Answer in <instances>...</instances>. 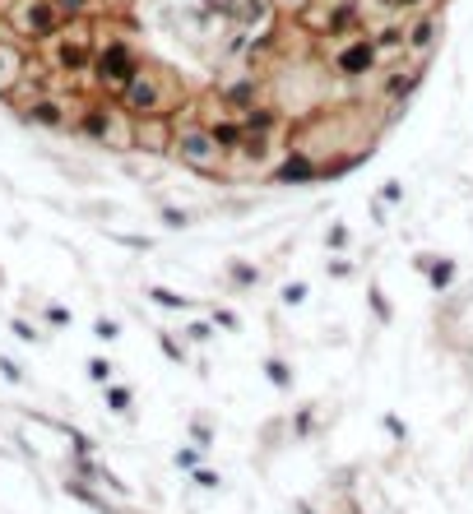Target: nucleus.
<instances>
[{
    "instance_id": "f257e3e1",
    "label": "nucleus",
    "mask_w": 473,
    "mask_h": 514,
    "mask_svg": "<svg viewBox=\"0 0 473 514\" xmlns=\"http://www.w3.org/2000/svg\"><path fill=\"white\" fill-rule=\"evenodd\" d=\"M181 98H186V93L177 89V79H172L163 65H149V61H144V70L130 79V84L116 93L121 111L135 116V121H140V116H177L172 107H177Z\"/></svg>"
},
{
    "instance_id": "f03ea898",
    "label": "nucleus",
    "mask_w": 473,
    "mask_h": 514,
    "mask_svg": "<svg viewBox=\"0 0 473 514\" xmlns=\"http://www.w3.org/2000/svg\"><path fill=\"white\" fill-rule=\"evenodd\" d=\"M93 56H98V33H93V14L89 19H70L56 37L43 43V65L65 74V79H79L93 70Z\"/></svg>"
},
{
    "instance_id": "7ed1b4c3",
    "label": "nucleus",
    "mask_w": 473,
    "mask_h": 514,
    "mask_svg": "<svg viewBox=\"0 0 473 514\" xmlns=\"http://www.w3.org/2000/svg\"><path fill=\"white\" fill-rule=\"evenodd\" d=\"M70 135L102 144V148H135V116H126L116 98H98V102H84L74 111Z\"/></svg>"
},
{
    "instance_id": "20e7f679",
    "label": "nucleus",
    "mask_w": 473,
    "mask_h": 514,
    "mask_svg": "<svg viewBox=\"0 0 473 514\" xmlns=\"http://www.w3.org/2000/svg\"><path fill=\"white\" fill-rule=\"evenodd\" d=\"M172 157L195 176H223V163H227V153L218 148V139L209 135V126L200 121V116H177Z\"/></svg>"
},
{
    "instance_id": "39448f33",
    "label": "nucleus",
    "mask_w": 473,
    "mask_h": 514,
    "mask_svg": "<svg viewBox=\"0 0 473 514\" xmlns=\"http://www.w3.org/2000/svg\"><path fill=\"white\" fill-rule=\"evenodd\" d=\"M297 24L321 43H343V37L367 33V5L362 0H315L306 14H297Z\"/></svg>"
},
{
    "instance_id": "423d86ee",
    "label": "nucleus",
    "mask_w": 473,
    "mask_h": 514,
    "mask_svg": "<svg viewBox=\"0 0 473 514\" xmlns=\"http://www.w3.org/2000/svg\"><path fill=\"white\" fill-rule=\"evenodd\" d=\"M140 70H144V56H140V47L130 43V37H107V43H98L89 79H93V89L102 98H116Z\"/></svg>"
},
{
    "instance_id": "0eeeda50",
    "label": "nucleus",
    "mask_w": 473,
    "mask_h": 514,
    "mask_svg": "<svg viewBox=\"0 0 473 514\" xmlns=\"http://www.w3.org/2000/svg\"><path fill=\"white\" fill-rule=\"evenodd\" d=\"M5 24L14 28V37H24V43H47V37H56L70 19L61 14L56 0H5Z\"/></svg>"
},
{
    "instance_id": "6e6552de",
    "label": "nucleus",
    "mask_w": 473,
    "mask_h": 514,
    "mask_svg": "<svg viewBox=\"0 0 473 514\" xmlns=\"http://www.w3.org/2000/svg\"><path fill=\"white\" fill-rule=\"evenodd\" d=\"M381 47L372 43V28L358 33V37H343V43H334L330 52V70L343 79V84H362V79L381 74Z\"/></svg>"
},
{
    "instance_id": "1a4fd4ad",
    "label": "nucleus",
    "mask_w": 473,
    "mask_h": 514,
    "mask_svg": "<svg viewBox=\"0 0 473 514\" xmlns=\"http://www.w3.org/2000/svg\"><path fill=\"white\" fill-rule=\"evenodd\" d=\"M19 116H24V126H33V130H52V135H65V130H74V107L61 98V93H33L24 107H19Z\"/></svg>"
},
{
    "instance_id": "9d476101",
    "label": "nucleus",
    "mask_w": 473,
    "mask_h": 514,
    "mask_svg": "<svg viewBox=\"0 0 473 514\" xmlns=\"http://www.w3.org/2000/svg\"><path fill=\"white\" fill-rule=\"evenodd\" d=\"M422 74H427V61H413V56L385 65V70H381V89H376V98H381L385 107H390V102H413V93H418V84H422Z\"/></svg>"
},
{
    "instance_id": "9b49d317",
    "label": "nucleus",
    "mask_w": 473,
    "mask_h": 514,
    "mask_svg": "<svg viewBox=\"0 0 473 514\" xmlns=\"http://www.w3.org/2000/svg\"><path fill=\"white\" fill-rule=\"evenodd\" d=\"M441 37H446L441 5H431V10H418V14H409V56H413V61H427L431 52L441 47Z\"/></svg>"
},
{
    "instance_id": "f8f14e48",
    "label": "nucleus",
    "mask_w": 473,
    "mask_h": 514,
    "mask_svg": "<svg viewBox=\"0 0 473 514\" xmlns=\"http://www.w3.org/2000/svg\"><path fill=\"white\" fill-rule=\"evenodd\" d=\"M311 181H321V157L311 148H288L279 167L269 172V186H311Z\"/></svg>"
},
{
    "instance_id": "ddd939ff",
    "label": "nucleus",
    "mask_w": 473,
    "mask_h": 514,
    "mask_svg": "<svg viewBox=\"0 0 473 514\" xmlns=\"http://www.w3.org/2000/svg\"><path fill=\"white\" fill-rule=\"evenodd\" d=\"M172 139H177V116H140L135 121V148L140 153L172 157Z\"/></svg>"
},
{
    "instance_id": "4468645a",
    "label": "nucleus",
    "mask_w": 473,
    "mask_h": 514,
    "mask_svg": "<svg viewBox=\"0 0 473 514\" xmlns=\"http://www.w3.org/2000/svg\"><path fill=\"white\" fill-rule=\"evenodd\" d=\"M214 98H218L227 111H236V116H246L251 107L269 102V98H265V79H260V74H236V79H227V84H218Z\"/></svg>"
},
{
    "instance_id": "2eb2a0df",
    "label": "nucleus",
    "mask_w": 473,
    "mask_h": 514,
    "mask_svg": "<svg viewBox=\"0 0 473 514\" xmlns=\"http://www.w3.org/2000/svg\"><path fill=\"white\" fill-rule=\"evenodd\" d=\"M372 43L381 47V61L394 65V61H404L409 56V14H385L376 28H372ZM381 65V70H385Z\"/></svg>"
},
{
    "instance_id": "dca6fc26",
    "label": "nucleus",
    "mask_w": 473,
    "mask_h": 514,
    "mask_svg": "<svg viewBox=\"0 0 473 514\" xmlns=\"http://www.w3.org/2000/svg\"><path fill=\"white\" fill-rule=\"evenodd\" d=\"M28 52L14 43V37H0V98H14L19 93V84H24V79H28Z\"/></svg>"
},
{
    "instance_id": "f3484780",
    "label": "nucleus",
    "mask_w": 473,
    "mask_h": 514,
    "mask_svg": "<svg viewBox=\"0 0 473 514\" xmlns=\"http://www.w3.org/2000/svg\"><path fill=\"white\" fill-rule=\"evenodd\" d=\"M61 491L74 500V505H84V509H93V514H126L116 500H107L102 491H98V482H89V478H79V472H65V482H61Z\"/></svg>"
},
{
    "instance_id": "a211bd4d",
    "label": "nucleus",
    "mask_w": 473,
    "mask_h": 514,
    "mask_svg": "<svg viewBox=\"0 0 473 514\" xmlns=\"http://www.w3.org/2000/svg\"><path fill=\"white\" fill-rule=\"evenodd\" d=\"M321 431H325V422H321V404L315 399H306L288 413V445H306V441L321 436Z\"/></svg>"
},
{
    "instance_id": "6ab92c4d",
    "label": "nucleus",
    "mask_w": 473,
    "mask_h": 514,
    "mask_svg": "<svg viewBox=\"0 0 473 514\" xmlns=\"http://www.w3.org/2000/svg\"><path fill=\"white\" fill-rule=\"evenodd\" d=\"M70 472H79V478H89V482H98V487H107L111 496H130V487L116 478V472L107 468V463H98L93 454H74L70 450Z\"/></svg>"
},
{
    "instance_id": "aec40b11",
    "label": "nucleus",
    "mask_w": 473,
    "mask_h": 514,
    "mask_svg": "<svg viewBox=\"0 0 473 514\" xmlns=\"http://www.w3.org/2000/svg\"><path fill=\"white\" fill-rule=\"evenodd\" d=\"M260 283H265V269H260L256 260L232 255V260L223 264V288H227V292H256Z\"/></svg>"
},
{
    "instance_id": "412c9836",
    "label": "nucleus",
    "mask_w": 473,
    "mask_h": 514,
    "mask_svg": "<svg viewBox=\"0 0 473 514\" xmlns=\"http://www.w3.org/2000/svg\"><path fill=\"white\" fill-rule=\"evenodd\" d=\"M242 126H246V135H279L284 130V111L274 107V102H260V107H251L246 116H242Z\"/></svg>"
},
{
    "instance_id": "4be33fe9",
    "label": "nucleus",
    "mask_w": 473,
    "mask_h": 514,
    "mask_svg": "<svg viewBox=\"0 0 473 514\" xmlns=\"http://www.w3.org/2000/svg\"><path fill=\"white\" fill-rule=\"evenodd\" d=\"M422 279H427V288L437 292V297H446V292L459 283V260H455V255H437V260L427 264Z\"/></svg>"
},
{
    "instance_id": "5701e85b",
    "label": "nucleus",
    "mask_w": 473,
    "mask_h": 514,
    "mask_svg": "<svg viewBox=\"0 0 473 514\" xmlns=\"http://www.w3.org/2000/svg\"><path fill=\"white\" fill-rule=\"evenodd\" d=\"M260 376L279 389V394H288L293 385H297V371H293V362L288 357H279V352H265L260 357Z\"/></svg>"
},
{
    "instance_id": "b1692460",
    "label": "nucleus",
    "mask_w": 473,
    "mask_h": 514,
    "mask_svg": "<svg viewBox=\"0 0 473 514\" xmlns=\"http://www.w3.org/2000/svg\"><path fill=\"white\" fill-rule=\"evenodd\" d=\"M144 297L153 306H163V310H200V301H195L190 292H177V288H163V283H149Z\"/></svg>"
},
{
    "instance_id": "393cba45",
    "label": "nucleus",
    "mask_w": 473,
    "mask_h": 514,
    "mask_svg": "<svg viewBox=\"0 0 473 514\" xmlns=\"http://www.w3.org/2000/svg\"><path fill=\"white\" fill-rule=\"evenodd\" d=\"M236 5H242V0H200V5L190 10V19L195 24H236Z\"/></svg>"
},
{
    "instance_id": "a878e982",
    "label": "nucleus",
    "mask_w": 473,
    "mask_h": 514,
    "mask_svg": "<svg viewBox=\"0 0 473 514\" xmlns=\"http://www.w3.org/2000/svg\"><path fill=\"white\" fill-rule=\"evenodd\" d=\"M102 404H107V413H116V417H130V413H135V385H121V380L102 385Z\"/></svg>"
},
{
    "instance_id": "bb28decb",
    "label": "nucleus",
    "mask_w": 473,
    "mask_h": 514,
    "mask_svg": "<svg viewBox=\"0 0 473 514\" xmlns=\"http://www.w3.org/2000/svg\"><path fill=\"white\" fill-rule=\"evenodd\" d=\"M367 157H372V144H367V148H358V153L325 157V163H321V181H339V176H348V172L358 167V163H367Z\"/></svg>"
},
{
    "instance_id": "cd10ccee",
    "label": "nucleus",
    "mask_w": 473,
    "mask_h": 514,
    "mask_svg": "<svg viewBox=\"0 0 473 514\" xmlns=\"http://www.w3.org/2000/svg\"><path fill=\"white\" fill-rule=\"evenodd\" d=\"M158 347H163V357H168L172 366H190V347H186V338H181V334L158 329Z\"/></svg>"
},
{
    "instance_id": "c85d7f7f",
    "label": "nucleus",
    "mask_w": 473,
    "mask_h": 514,
    "mask_svg": "<svg viewBox=\"0 0 473 514\" xmlns=\"http://www.w3.org/2000/svg\"><path fill=\"white\" fill-rule=\"evenodd\" d=\"M186 431H190V441L200 445V450H214V441H218V426H214L209 413H195V417L186 422Z\"/></svg>"
},
{
    "instance_id": "c756f323",
    "label": "nucleus",
    "mask_w": 473,
    "mask_h": 514,
    "mask_svg": "<svg viewBox=\"0 0 473 514\" xmlns=\"http://www.w3.org/2000/svg\"><path fill=\"white\" fill-rule=\"evenodd\" d=\"M367 301H372V315H376V325H390L394 320V301L385 297V288L376 279H367Z\"/></svg>"
},
{
    "instance_id": "7c9ffc66",
    "label": "nucleus",
    "mask_w": 473,
    "mask_h": 514,
    "mask_svg": "<svg viewBox=\"0 0 473 514\" xmlns=\"http://www.w3.org/2000/svg\"><path fill=\"white\" fill-rule=\"evenodd\" d=\"M321 242H325V251H330V255H343V251L352 246V227H348L343 218H334V223L325 227V236H321Z\"/></svg>"
},
{
    "instance_id": "2f4dec72",
    "label": "nucleus",
    "mask_w": 473,
    "mask_h": 514,
    "mask_svg": "<svg viewBox=\"0 0 473 514\" xmlns=\"http://www.w3.org/2000/svg\"><path fill=\"white\" fill-rule=\"evenodd\" d=\"M205 459H209V450H200V445L190 441V445H177V454H172V468H177V472H195V468H200Z\"/></svg>"
},
{
    "instance_id": "473e14b6",
    "label": "nucleus",
    "mask_w": 473,
    "mask_h": 514,
    "mask_svg": "<svg viewBox=\"0 0 473 514\" xmlns=\"http://www.w3.org/2000/svg\"><path fill=\"white\" fill-rule=\"evenodd\" d=\"M279 301H284L288 310L306 306V301H311V283H306V279H288V283L279 288Z\"/></svg>"
},
{
    "instance_id": "72a5a7b5",
    "label": "nucleus",
    "mask_w": 473,
    "mask_h": 514,
    "mask_svg": "<svg viewBox=\"0 0 473 514\" xmlns=\"http://www.w3.org/2000/svg\"><path fill=\"white\" fill-rule=\"evenodd\" d=\"M158 223H163L168 232H186L195 223V214L190 209H177V205H158Z\"/></svg>"
},
{
    "instance_id": "f704fd0d",
    "label": "nucleus",
    "mask_w": 473,
    "mask_h": 514,
    "mask_svg": "<svg viewBox=\"0 0 473 514\" xmlns=\"http://www.w3.org/2000/svg\"><path fill=\"white\" fill-rule=\"evenodd\" d=\"M186 478H190V487H195V491H223V472H218V468H209V463H200L195 472H186Z\"/></svg>"
},
{
    "instance_id": "c9c22d12",
    "label": "nucleus",
    "mask_w": 473,
    "mask_h": 514,
    "mask_svg": "<svg viewBox=\"0 0 473 514\" xmlns=\"http://www.w3.org/2000/svg\"><path fill=\"white\" fill-rule=\"evenodd\" d=\"M10 334H14V338H24L28 347H43V343H47V334L37 329L33 320H24V315H10Z\"/></svg>"
},
{
    "instance_id": "e433bc0d",
    "label": "nucleus",
    "mask_w": 473,
    "mask_h": 514,
    "mask_svg": "<svg viewBox=\"0 0 473 514\" xmlns=\"http://www.w3.org/2000/svg\"><path fill=\"white\" fill-rule=\"evenodd\" d=\"M209 320H214L223 334H242V329H246V325H242V315H236L232 306H218V301L209 306Z\"/></svg>"
},
{
    "instance_id": "4c0bfd02",
    "label": "nucleus",
    "mask_w": 473,
    "mask_h": 514,
    "mask_svg": "<svg viewBox=\"0 0 473 514\" xmlns=\"http://www.w3.org/2000/svg\"><path fill=\"white\" fill-rule=\"evenodd\" d=\"M84 376L102 389V385H111V380H116V362H111V357H89V362H84Z\"/></svg>"
},
{
    "instance_id": "58836bf2",
    "label": "nucleus",
    "mask_w": 473,
    "mask_h": 514,
    "mask_svg": "<svg viewBox=\"0 0 473 514\" xmlns=\"http://www.w3.org/2000/svg\"><path fill=\"white\" fill-rule=\"evenodd\" d=\"M37 315H43V320H47L52 329H70V325H74V310H70L65 301H47Z\"/></svg>"
},
{
    "instance_id": "ea45409f",
    "label": "nucleus",
    "mask_w": 473,
    "mask_h": 514,
    "mask_svg": "<svg viewBox=\"0 0 473 514\" xmlns=\"http://www.w3.org/2000/svg\"><path fill=\"white\" fill-rule=\"evenodd\" d=\"M214 334H218L214 320H186V325H181V338H186V343H214Z\"/></svg>"
},
{
    "instance_id": "a19ab883",
    "label": "nucleus",
    "mask_w": 473,
    "mask_h": 514,
    "mask_svg": "<svg viewBox=\"0 0 473 514\" xmlns=\"http://www.w3.org/2000/svg\"><path fill=\"white\" fill-rule=\"evenodd\" d=\"M381 431L390 441H400V445H409V422L400 417V413H381Z\"/></svg>"
},
{
    "instance_id": "79ce46f5",
    "label": "nucleus",
    "mask_w": 473,
    "mask_h": 514,
    "mask_svg": "<svg viewBox=\"0 0 473 514\" xmlns=\"http://www.w3.org/2000/svg\"><path fill=\"white\" fill-rule=\"evenodd\" d=\"M325 273H330L334 283H348L352 273H358V264H352L348 255H330V260H325Z\"/></svg>"
},
{
    "instance_id": "37998d69",
    "label": "nucleus",
    "mask_w": 473,
    "mask_h": 514,
    "mask_svg": "<svg viewBox=\"0 0 473 514\" xmlns=\"http://www.w3.org/2000/svg\"><path fill=\"white\" fill-rule=\"evenodd\" d=\"M381 5L390 14H418V10H431V5H441V0H381Z\"/></svg>"
},
{
    "instance_id": "c03bdc74",
    "label": "nucleus",
    "mask_w": 473,
    "mask_h": 514,
    "mask_svg": "<svg viewBox=\"0 0 473 514\" xmlns=\"http://www.w3.org/2000/svg\"><path fill=\"white\" fill-rule=\"evenodd\" d=\"M107 236L126 251H153V236H140V232H107Z\"/></svg>"
},
{
    "instance_id": "a18cd8bd",
    "label": "nucleus",
    "mask_w": 473,
    "mask_h": 514,
    "mask_svg": "<svg viewBox=\"0 0 473 514\" xmlns=\"http://www.w3.org/2000/svg\"><path fill=\"white\" fill-rule=\"evenodd\" d=\"M376 200H381V205H404V181H400V176H390V181H381V190H376Z\"/></svg>"
},
{
    "instance_id": "49530a36",
    "label": "nucleus",
    "mask_w": 473,
    "mask_h": 514,
    "mask_svg": "<svg viewBox=\"0 0 473 514\" xmlns=\"http://www.w3.org/2000/svg\"><path fill=\"white\" fill-rule=\"evenodd\" d=\"M93 334H98L102 343H116V338H121V320H111V315H98V320H93Z\"/></svg>"
},
{
    "instance_id": "de8ad7c7",
    "label": "nucleus",
    "mask_w": 473,
    "mask_h": 514,
    "mask_svg": "<svg viewBox=\"0 0 473 514\" xmlns=\"http://www.w3.org/2000/svg\"><path fill=\"white\" fill-rule=\"evenodd\" d=\"M56 5H61L65 19H89L93 14V0H56Z\"/></svg>"
},
{
    "instance_id": "09e8293b",
    "label": "nucleus",
    "mask_w": 473,
    "mask_h": 514,
    "mask_svg": "<svg viewBox=\"0 0 473 514\" xmlns=\"http://www.w3.org/2000/svg\"><path fill=\"white\" fill-rule=\"evenodd\" d=\"M315 5V0H274V10H279V19H297Z\"/></svg>"
},
{
    "instance_id": "8fccbe9b",
    "label": "nucleus",
    "mask_w": 473,
    "mask_h": 514,
    "mask_svg": "<svg viewBox=\"0 0 473 514\" xmlns=\"http://www.w3.org/2000/svg\"><path fill=\"white\" fill-rule=\"evenodd\" d=\"M0 376H5L10 385H24V380H28V376H24V366H19L14 357H5V352H0Z\"/></svg>"
},
{
    "instance_id": "3c124183",
    "label": "nucleus",
    "mask_w": 473,
    "mask_h": 514,
    "mask_svg": "<svg viewBox=\"0 0 473 514\" xmlns=\"http://www.w3.org/2000/svg\"><path fill=\"white\" fill-rule=\"evenodd\" d=\"M339 514H362L358 496H348V491H343V496H339Z\"/></svg>"
},
{
    "instance_id": "603ef678",
    "label": "nucleus",
    "mask_w": 473,
    "mask_h": 514,
    "mask_svg": "<svg viewBox=\"0 0 473 514\" xmlns=\"http://www.w3.org/2000/svg\"><path fill=\"white\" fill-rule=\"evenodd\" d=\"M431 260H437L431 251H418V255H413V269H418V273H427V264H431Z\"/></svg>"
},
{
    "instance_id": "864d4df0",
    "label": "nucleus",
    "mask_w": 473,
    "mask_h": 514,
    "mask_svg": "<svg viewBox=\"0 0 473 514\" xmlns=\"http://www.w3.org/2000/svg\"><path fill=\"white\" fill-rule=\"evenodd\" d=\"M293 514H321V509H315L311 500H293Z\"/></svg>"
},
{
    "instance_id": "5fc2aeb1",
    "label": "nucleus",
    "mask_w": 473,
    "mask_h": 514,
    "mask_svg": "<svg viewBox=\"0 0 473 514\" xmlns=\"http://www.w3.org/2000/svg\"><path fill=\"white\" fill-rule=\"evenodd\" d=\"M0 5H5V0H0Z\"/></svg>"
}]
</instances>
